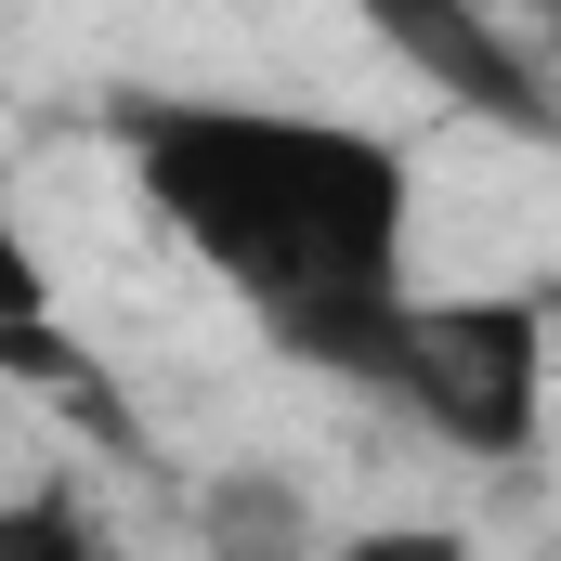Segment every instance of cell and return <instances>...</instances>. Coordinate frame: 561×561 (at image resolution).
I'll use <instances>...</instances> for the list:
<instances>
[{"label":"cell","mask_w":561,"mask_h":561,"mask_svg":"<svg viewBox=\"0 0 561 561\" xmlns=\"http://www.w3.org/2000/svg\"><path fill=\"white\" fill-rule=\"evenodd\" d=\"M105 144L131 157L144 209L196 249V275L262 313L287 366L379 392L392 327H405V236H419V170L392 131L249 105V92H118Z\"/></svg>","instance_id":"6da1fadb"},{"label":"cell","mask_w":561,"mask_h":561,"mask_svg":"<svg viewBox=\"0 0 561 561\" xmlns=\"http://www.w3.org/2000/svg\"><path fill=\"white\" fill-rule=\"evenodd\" d=\"M549 392H561V366H549V300L536 287L405 300L392 366H379V405H405L444 457H536Z\"/></svg>","instance_id":"7a4b0ae2"},{"label":"cell","mask_w":561,"mask_h":561,"mask_svg":"<svg viewBox=\"0 0 561 561\" xmlns=\"http://www.w3.org/2000/svg\"><path fill=\"white\" fill-rule=\"evenodd\" d=\"M366 26L392 39V66L431 79L457 118H483V131H561V92H549V66H536V39H510L483 0H366Z\"/></svg>","instance_id":"3957f363"},{"label":"cell","mask_w":561,"mask_h":561,"mask_svg":"<svg viewBox=\"0 0 561 561\" xmlns=\"http://www.w3.org/2000/svg\"><path fill=\"white\" fill-rule=\"evenodd\" d=\"M0 379H53V392L105 405V392H92V366H79V340H66L53 262H39V249H26V222H13V196H0Z\"/></svg>","instance_id":"277c9868"},{"label":"cell","mask_w":561,"mask_h":561,"mask_svg":"<svg viewBox=\"0 0 561 561\" xmlns=\"http://www.w3.org/2000/svg\"><path fill=\"white\" fill-rule=\"evenodd\" d=\"M79 549H92V523L66 496H13L0 510V561H79Z\"/></svg>","instance_id":"5b68a950"},{"label":"cell","mask_w":561,"mask_h":561,"mask_svg":"<svg viewBox=\"0 0 561 561\" xmlns=\"http://www.w3.org/2000/svg\"><path fill=\"white\" fill-rule=\"evenodd\" d=\"M536 300H549V366H561V275H536Z\"/></svg>","instance_id":"8992f818"}]
</instances>
